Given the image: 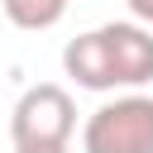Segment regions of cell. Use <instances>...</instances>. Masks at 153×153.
<instances>
[{"instance_id":"cell-1","label":"cell","mask_w":153,"mask_h":153,"mask_svg":"<svg viewBox=\"0 0 153 153\" xmlns=\"http://www.w3.org/2000/svg\"><path fill=\"white\" fill-rule=\"evenodd\" d=\"M62 72L81 91H139L153 81V29L139 19L86 29L62 48Z\"/></svg>"},{"instance_id":"cell-2","label":"cell","mask_w":153,"mask_h":153,"mask_svg":"<svg viewBox=\"0 0 153 153\" xmlns=\"http://www.w3.org/2000/svg\"><path fill=\"white\" fill-rule=\"evenodd\" d=\"M76 134V100L57 81L29 86L10 110V139L14 148H67Z\"/></svg>"},{"instance_id":"cell-3","label":"cell","mask_w":153,"mask_h":153,"mask_svg":"<svg viewBox=\"0 0 153 153\" xmlns=\"http://www.w3.org/2000/svg\"><path fill=\"white\" fill-rule=\"evenodd\" d=\"M81 153H153V96L124 91L81 124Z\"/></svg>"},{"instance_id":"cell-4","label":"cell","mask_w":153,"mask_h":153,"mask_svg":"<svg viewBox=\"0 0 153 153\" xmlns=\"http://www.w3.org/2000/svg\"><path fill=\"white\" fill-rule=\"evenodd\" d=\"M0 5H5V19H10L14 29L38 33V29H53V24L67 14L72 0H0Z\"/></svg>"},{"instance_id":"cell-5","label":"cell","mask_w":153,"mask_h":153,"mask_svg":"<svg viewBox=\"0 0 153 153\" xmlns=\"http://www.w3.org/2000/svg\"><path fill=\"white\" fill-rule=\"evenodd\" d=\"M129 10H134L139 24H153V0H129Z\"/></svg>"},{"instance_id":"cell-6","label":"cell","mask_w":153,"mask_h":153,"mask_svg":"<svg viewBox=\"0 0 153 153\" xmlns=\"http://www.w3.org/2000/svg\"><path fill=\"white\" fill-rule=\"evenodd\" d=\"M14 153H72V148H14Z\"/></svg>"}]
</instances>
